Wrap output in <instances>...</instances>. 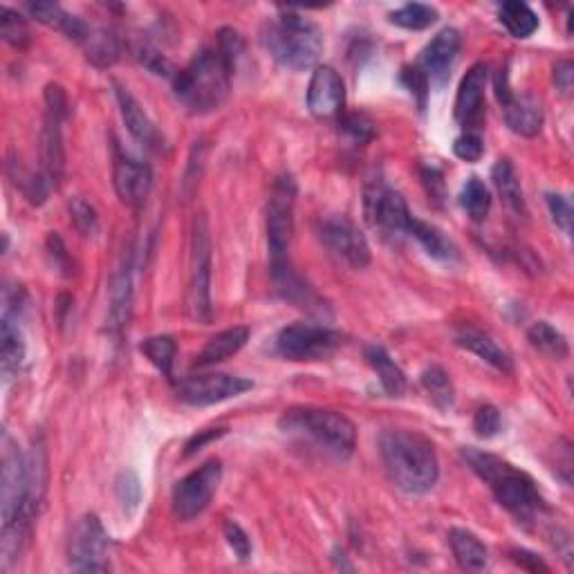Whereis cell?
<instances>
[{
  "label": "cell",
  "instance_id": "obj_1",
  "mask_svg": "<svg viewBox=\"0 0 574 574\" xmlns=\"http://www.w3.org/2000/svg\"><path fill=\"white\" fill-rule=\"evenodd\" d=\"M379 453L391 483L406 494H427L438 483L440 465L435 447L424 435L406 429L384 431Z\"/></svg>",
  "mask_w": 574,
  "mask_h": 574
},
{
  "label": "cell",
  "instance_id": "obj_2",
  "mask_svg": "<svg viewBox=\"0 0 574 574\" xmlns=\"http://www.w3.org/2000/svg\"><path fill=\"white\" fill-rule=\"evenodd\" d=\"M234 70L236 61H231L218 45L202 48L187 66L175 72V97L191 115L214 113L225 104Z\"/></svg>",
  "mask_w": 574,
  "mask_h": 574
},
{
  "label": "cell",
  "instance_id": "obj_3",
  "mask_svg": "<svg viewBox=\"0 0 574 574\" xmlns=\"http://www.w3.org/2000/svg\"><path fill=\"white\" fill-rule=\"evenodd\" d=\"M462 456H465L471 471L489 485L496 501L501 503L518 523L530 525L541 516L545 509L543 496L525 471L509 465L507 460L494 456V453H485L478 449H465Z\"/></svg>",
  "mask_w": 574,
  "mask_h": 574
},
{
  "label": "cell",
  "instance_id": "obj_4",
  "mask_svg": "<svg viewBox=\"0 0 574 574\" xmlns=\"http://www.w3.org/2000/svg\"><path fill=\"white\" fill-rule=\"evenodd\" d=\"M263 45L283 68L301 72L317 66L323 52V34L310 18L283 12L265 25Z\"/></svg>",
  "mask_w": 574,
  "mask_h": 574
},
{
  "label": "cell",
  "instance_id": "obj_5",
  "mask_svg": "<svg viewBox=\"0 0 574 574\" xmlns=\"http://www.w3.org/2000/svg\"><path fill=\"white\" fill-rule=\"evenodd\" d=\"M281 431L292 438L305 440L319 451L337 460H346L353 456L357 431L344 413L328 409H290L281 418Z\"/></svg>",
  "mask_w": 574,
  "mask_h": 574
},
{
  "label": "cell",
  "instance_id": "obj_6",
  "mask_svg": "<svg viewBox=\"0 0 574 574\" xmlns=\"http://www.w3.org/2000/svg\"><path fill=\"white\" fill-rule=\"evenodd\" d=\"M189 308L198 323L207 326L211 321V236L205 216H198L193 222Z\"/></svg>",
  "mask_w": 574,
  "mask_h": 574
},
{
  "label": "cell",
  "instance_id": "obj_7",
  "mask_svg": "<svg viewBox=\"0 0 574 574\" xmlns=\"http://www.w3.org/2000/svg\"><path fill=\"white\" fill-rule=\"evenodd\" d=\"M337 330L314 323H294L283 328L274 339V348L287 361H319L341 346Z\"/></svg>",
  "mask_w": 574,
  "mask_h": 574
},
{
  "label": "cell",
  "instance_id": "obj_8",
  "mask_svg": "<svg viewBox=\"0 0 574 574\" xmlns=\"http://www.w3.org/2000/svg\"><path fill=\"white\" fill-rule=\"evenodd\" d=\"M110 536L97 514L81 516L70 534L68 561L74 572H108L110 570Z\"/></svg>",
  "mask_w": 574,
  "mask_h": 574
},
{
  "label": "cell",
  "instance_id": "obj_9",
  "mask_svg": "<svg viewBox=\"0 0 574 574\" xmlns=\"http://www.w3.org/2000/svg\"><path fill=\"white\" fill-rule=\"evenodd\" d=\"M222 480L220 460H207L173 487V514L178 521L189 523L209 507Z\"/></svg>",
  "mask_w": 574,
  "mask_h": 574
},
{
  "label": "cell",
  "instance_id": "obj_10",
  "mask_svg": "<svg viewBox=\"0 0 574 574\" xmlns=\"http://www.w3.org/2000/svg\"><path fill=\"white\" fill-rule=\"evenodd\" d=\"M294 200L296 182L292 175L276 178L270 205H267V247H270L272 263L287 258V249H290L294 236Z\"/></svg>",
  "mask_w": 574,
  "mask_h": 574
},
{
  "label": "cell",
  "instance_id": "obj_11",
  "mask_svg": "<svg viewBox=\"0 0 574 574\" xmlns=\"http://www.w3.org/2000/svg\"><path fill=\"white\" fill-rule=\"evenodd\" d=\"M364 211L370 225L388 236L409 234L411 211L402 193L388 187L382 180L370 182L364 191Z\"/></svg>",
  "mask_w": 574,
  "mask_h": 574
},
{
  "label": "cell",
  "instance_id": "obj_12",
  "mask_svg": "<svg viewBox=\"0 0 574 574\" xmlns=\"http://www.w3.org/2000/svg\"><path fill=\"white\" fill-rule=\"evenodd\" d=\"M319 238L332 256L353 267L364 270L370 263V247L366 236L346 216H330L319 222Z\"/></svg>",
  "mask_w": 574,
  "mask_h": 574
},
{
  "label": "cell",
  "instance_id": "obj_13",
  "mask_svg": "<svg viewBox=\"0 0 574 574\" xmlns=\"http://www.w3.org/2000/svg\"><path fill=\"white\" fill-rule=\"evenodd\" d=\"M496 88V99L503 108L505 122L512 128L516 135L521 137H536L543 128V106L541 101L536 99L530 92L525 95H516V92L509 88V74L507 68H501L496 74L494 81Z\"/></svg>",
  "mask_w": 574,
  "mask_h": 574
},
{
  "label": "cell",
  "instance_id": "obj_14",
  "mask_svg": "<svg viewBox=\"0 0 574 574\" xmlns=\"http://www.w3.org/2000/svg\"><path fill=\"white\" fill-rule=\"evenodd\" d=\"M254 384L245 377L225 375V373H209L184 379L178 386V397L182 402L191 406H211L227 402L231 397H238L247 391H252Z\"/></svg>",
  "mask_w": 574,
  "mask_h": 574
},
{
  "label": "cell",
  "instance_id": "obj_15",
  "mask_svg": "<svg viewBox=\"0 0 574 574\" xmlns=\"http://www.w3.org/2000/svg\"><path fill=\"white\" fill-rule=\"evenodd\" d=\"M487 66L476 63L467 70L460 81L456 95V119L465 128V133H478L485 119V88H487Z\"/></svg>",
  "mask_w": 574,
  "mask_h": 574
},
{
  "label": "cell",
  "instance_id": "obj_16",
  "mask_svg": "<svg viewBox=\"0 0 574 574\" xmlns=\"http://www.w3.org/2000/svg\"><path fill=\"white\" fill-rule=\"evenodd\" d=\"M346 104V86L339 72L330 66H317L308 86V108L317 119L341 115Z\"/></svg>",
  "mask_w": 574,
  "mask_h": 574
},
{
  "label": "cell",
  "instance_id": "obj_17",
  "mask_svg": "<svg viewBox=\"0 0 574 574\" xmlns=\"http://www.w3.org/2000/svg\"><path fill=\"white\" fill-rule=\"evenodd\" d=\"M113 182L119 200H122L126 207L137 209L144 205L148 193L153 189V171L148 164L117 151Z\"/></svg>",
  "mask_w": 574,
  "mask_h": 574
},
{
  "label": "cell",
  "instance_id": "obj_18",
  "mask_svg": "<svg viewBox=\"0 0 574 574\" xmlns=\"http://www.w3.org/2000/svg\"><path fill=\"white\" fill-rule=\"evenodd\" d=\"M460 32L453 30V27H447L433 36V39L427 43V48L422 50L420 59H418V68L424 74V77L442 86L447 81L449 72L456 63L458 54H460Z\"/></svg>",
  "mask_w": 574,
  "mask_h": 574
},
{
  "label": "cell",
  "instance_id": "obj_19",
  "mask_svg": "<svg viewBox=\"0 0 574 574\" xmlns=\"http://www.w3.org/2000/svg\"><path fill=\"white\" fill-rule=\"evenodd\" d=\"M45 492H48V451H45L43 440H34L30 451L25 453V507L23 521L34 525L39 516Z\"/></svg>",
  "mask_w": 574,
  "mask_h": 574
},
{
  "label": "cell",
  "instance_id": "obj_20",
  "mask_svg": "<svg viewBox=\"0 0 574 574\" xmlns=\"http://www.w3.org/2000/svg\"><path fill=\"white\" fill-rule=\"evenodd\" d=\"M115 97H117L119 110H122V117H124V124L128 128V133H131L135 140L146 148H160L162 135L155 128V124L151 122V117L144 113L140 101H137L131 92H128V88L119 86V83H115Z\"/></svg>",
  "mask_w": 574,
  "mask_h": 574
},
{
  "label": "cell",
  "instance_id": "obj_21",
  "mask_svg": "<svg viewBox=\"0 0 574 574\" xmlns=\"http://www.w3.org/2000/svg\"><path fill=\"white\" fill-rule=\"evenodd\" d=\"M133 310V279H131V265H122L115 272L113 281H110L108 292V330L115 337L122 335L126 330L128 321H131Z\"/></svg>",
  "mask_w": 574,
  "mask_h": 574
},
{
  "label": "cell",
  "instance_id": "obj_22",
  "mask_svg": "<svg viewBox=\"0 0 574 574\" xmlns=\"http://www.w3.org/2000/svg\"><path fill=\"white\" fill-rule=\"evenodd\" d=\"M63 122L57 117L45 113L43 131H41V164L45 178L50 180L54 189L61 184L63 171H66V153H63Z\"/></svg>",
  "mask_w": 574,
  "mask_h": 574
},
{
  "label": "cell",
  "instance_id": "obj_23",
  "mask_svg": "<svg viewBox=\"0 0 574 574\" xmlns=\"http://www.w3.org/2000/svg\"><path fill=\"white\" fill-rule=\"evenodd\" d=\"M249 332L247 326H234V328H227L218 332V335L211 337L205 348L200 350L196 355V364L198 368H209V366H216L220 361H227L229 357H234L236 353L245 348V344L249 341Z\"/></svg>",
  "mask_w": 574,
  "mask_h": 574
},
{
  "label": "cell",
  "instance_id": "obj_24",
  "mask_svg": "<svg viewBox=\"0 0 574 574\" xmlns=\"http://www.w3.org/2000/svg\"><path fill=\"white\" fill-rule=\"evenodd\" d=\"M25 9L30 12L32 18H36V21L52 27V30L63 32L74 43H81L90 27L86 21H81L79 16L68 14L66 9L57 3H30Z\"/></svg>",
  "mask_w": 574,
  "mask_h": 574
},
{
  "label": "cell",
  "instance_id": "obj_25",
  "mask_svg": "<svg viewBox=\"0 0 574 574\" xmlns=\"http://www.w3.org/2000/svg\"><path fill=\"white\" fill-rule=\"evenodd\" d=\"M456 344L460 348L469 350V353H474L483 361H487V364L494 366L496 370H503V373H509V370H512V357H509L492 337L485 335V332L474 330V328H462L456 332Z\"/></svg>",
  "mask_w": 574,
  "mask_h": 574
},
{
  "label": "cell",
  "instance_id": "obj_26",
  "mask_svg": "<svg viewBox=\"0 0 574 574\" xmlns=\"http://www.w3.org/2000/svg\"><path fill=\"white\" fill-rule=\"evenodd\" d=\"M81 48L86 52V59L97 68H110L115 66L119 59V52H122V45H119V39L115 32L106 30V27H95L90 25L86 36L81 39Z\"/></svg>",
  "mask_w": 574,
  "mask_h": 574
},
{
  "label": "cell",
  "instance_id": "obj_27",
  "mask_svg": "<svg viewBox=\"0 0 574 574\" xmlns=\"http://www.w3.org/2000/svg\"><path fill=\"white\" fill-rule=\"evenodd\" d=\"M272 281H274L276 292H279L285 301L299 305V308H310L312 301H317L314 292L308 285H305L301 276L296 274L290 258L272 263Z\"/></svg>",
  "mask_w": 574,
  "mask_h": 574
},
{
  "label": "cell",
  "instance_id": "obj_28",
  "mask_svg": "<svg viewBox=\"0 0 574 574\" xmlns=\"http://www.w3.org/2000/svg\"><path fill=\"white\" fill-rule=\"evenodd\" d=\"M449 543H451L453 557H456L458 566L462 570L480 572L487 568V561H489L487 548L474 532L453 527V530L449 532Z\"/></svg>",
  "mask_w": 574,
  "mask_h": 574
},
{
  "label": "cell",
  "instance_id": "obj_29",
  "mask_svg": "<svg viewBox=\"0 0 574 574\" xmlns=\"http://www.w3.org/2000/svg\"><path fill=\"white\" fill-rule=\"evenodd\" d=\"M25 359V341L23 332L18 328L12 314H3V323H0V366H3V375L9 379L18 373Z\"/></svg>",
  "mask_w": 574,
  "mask_h": 574
},
{
  "label": "cell",
  "instance_id": "obj_30",
  "mask_svg": "<svg viewBox=\"0 0 574 574\" xmlns=\"http://www.w3.org/2000/svg\"><path fill=\"white\" fill-rule=\"evenodd\" d=\"M366 359L377 373L379 384H382L384 391L391 397H402L406 391V375L404 370L395 364V359L388 355L382 346H370L366 350Z\"/></svg>",
  "mask_w": 574,
  "mask_h": 574
},
{
  "label": "cell",
  "instance_id": "obj_31",
  "mask_svg": "<svg viewBox=\"0 0 574 574\" xmlns=\"http://www.w3.org/2000/svg\"><path fill=\"white\" fill-rule=\"evenodd\" d=\"M492 180L494 187L498 191V196L505 202V207L512 211L516 216L525 214V196H523V187L521 180L514 171V166L509 160H498L492 169Z\"/></svg>",
  "mask_w": 574,
  "mask_h": 574
},
{
  "label": "cell",
  "instance_id": "obj_32",
  "mask_svg": "<svg viewBox=\"0 0 574 574\" xmlns=\"http://www.w3.org/2000/svg\"><path fill=\"white\" fill-rule=\"evenodd\" d=\"M498 21L514 39H530L539 30V16L530 5L518 3V0H507L498 7Z\"/></svg>",
  "mask_w": 574,
  "mask_h": 574
},
{
  "label": "cell",
  "instance_id": "obj_33",
  "mask_svg": "<svg viewBox=\"0 0 574 574\" xmlns=\"http://www.w3.org/2000/svg\"><path fill=\"white\" fill-rule=\"evenodd\" d=\"M409 236L418 240L424 247V252L433 258H438V261H453V258H456V247H453L451 240L444 236L438 227L431 225V222L411 218Z\"/></svg>",
  "mask_w": 574,
  "mask_h": 574
},
{
  "label": "cell",
  "instance_id": "obj_34",
  "mask_svg": "<svg viewBox=\"0 0 574 574\" xmlns=\"http://www.w3.org/2000/svg\"><path fill=\"white\" fill-rule=\"evenodd\" d=\"M7 173L18 189L23 191V196L32 202V205H43L48 200V193L54 189L50 180L45 178V173H34L23 169L18 162H7Z\"/></svg>",
  "mask_w": 574,
  "mask_h": 574
},
{
  "label": "cell",
  "instance_id": "obj_35",
  "mask_svg": "<svg viewBox=\"0 0 574 574\" xmlns=\"http://www.w3.org/2000/svg\"><path fill=\"white\" fill-rule=\"evenodd\" d=\"M527 339H530V344L539 350V353L552 359H566L570 353L568 339L548 321L532 323V328L527 330Z\"/></svg>",
  "mask_w": 574,
  "mask_h": 574
},
{
  "label": "cell",
  "instance_id": "obj_36",
  "mask_svg": "<svg viewBox=\"0 0 574 574\" xmlns=\"http://www.w3.org/2000/svg\"><path fill=\"white\" fill-rule=\"evenodd\" d=\"M422 388L431 397V402L438 406V409H451L453 402H456V391H453V384L447 375V370L440 366H431L422 373L420 377Z\"/></svg>",
  "mask_w": 574,
  "mask_h": 574
},
{
  "label": "cell",
  "instance_id": "obj_37",
  "mask_svg": "<svg viewBox=\"0 0 574 574\" xmlns=\"http://www.w3.org/2000/svg\"><path fill=\"white\" fill-rule=\"evenodd\" d=\"M460 207L474 222H483L492 209V193L480 178H469L460 191Z\"/></svg>",
  "mask_w": 574,
  "mask_h": 574
},
{
  "label": "cell",
  "instance_id": "obj_38",
  "mask_svg": "<svg viewBox=\"0 0 574 574\" xmlns=\"http://www.w3.org/2000/svg\"><path fill=\"white\" fill-rule=\"evenodd\" d=\"M391 23L402 27V30H411V32H422L431 27L435 21H438V9L424 3H409L395 12L388 14Z\"/></svg>",
  "mask_w": 574,
  "mask_h": 574
},
{
  "label": "cell",
  "instance_id": "obj_39",
  "mask_svg": "<svg viewBox=\"0 0 574 574\" xmlns=\"http://www.w3.org/2000/svg\"><path fill=\"white\" fill-rule=\"evenodd\" d=\"M140 350L146 355V359L151 361V364L157 370H160L162 375L171 377L173 364H175V355H178V346H175L173 337H169V335L151 337V339L144 341Z\"/></svg>",
  "mask_w": 574,
  "mask_h": 574
},
{
  "label": "cell",
  "instance_id": "obj_40",
  "mask_svg": "<svg viewBox=\"0 0 574 574\" xmlns=\"http://www.w3.org/2000/svg\"><path fill=\"white\" fill-rule=\"evenodd\" d=\"M0 36L16 50H23L30 43V30H27L25 18L9 7L0 9Z\"/></svg>",
  "mask_w": 574,
  "mask_h": 574
},
{
  "label": "cell",
  "instance_id": "obj_41",
  "mask_svg": "<svg viewBox=\"0 0 574 574\" xmlns=\"http://www.w3.org/2000/svg\"><path fill=\"white\" fill-rule=\"evenodd\" d=\"M115 494L126 514H133L142 503V485L133 469H124L115 480Z\"/></svg>",
  "mask_w": 574,
  "mask_h": 574
},
{
  "label": "cell",
  "instance_id": "obj_42",
  "mask_svg": "<svg viewBox=\"0 0 574 574\" xmlns=\"http://www.w3.org/2000/svg\"><path fill=\"white\" fill-rule=\"evenodd\" d=\"M133 57L142 63L146 70H151L153 74H162V77H175V70L171 66V61L164 57V54L153 48L151 43L146 41H137L131 45Z\"/></svg>",
  "mask_w": 574,
  "mask_h": 574
},
{
  "label": "cell",
  "instance_id": "obj_43",
  "mask_svg": "<svg viewBox=\"0 0 574 574\" xmlns=\"http://www.w3.org/2000/svg\"><path fill=\"white\" fill-rule=\"evenodd\" d=\"M68 209H70L72 225H74V229L79 231L81 236H95L97 234V231H99V216H97L95 207H92L88 200L72 198Z\"/></svg>",
  "mask_w": 574,
  "mask_h": 574
},
{
  "label": "cell",
  "instance_id": "obj_44",
  "mask_svg": "<svg viewBox=\"0 0 574 574\" xmlns=\"http://www.w3.org/2000/svg\"><path fill=\"white\" fill-rule=\"evenodd\" d=\"M341 133H344L348 140H353L355 144H368L375 137V124L370 122L366 115H344L341 117Z\"/></svg>",
  "mask_w": 574,
  "mask_h": 574
},
{
  "label": "cell",
  "instance_id": "obj_45",
  "mask_svg": "<svg viewBox=\"0 0 574 574\" xmlns=\"http://www.w3.org/2000/svg\"><path fill=\"white\" fill-rule=\"evenodd\" d=\"M501 413H498L496 406L492 404H485V406H480V409L476 411L474 415V431L478 438H494V435L501 431Z\"/></svg>",
  "mask_w": 574,
  "mask_h": 574
},
{
  "label": "cell",
  "instance_id": "obj_46",
  "mask_svg": "<svg viewBox=\"0 0 574 574\" xmlns=\"http://www.w3.org/2000/svg\"><path fill=\"white\" fill-rule=\"evenodd\" d=\"M222 532H225L229 548L234 550V554L240 561H247L249 557H252V541H249V536L243 527L234 521H225V525H222Z\"/></svg>",
  "mask_w": 574,
  "mask_h": 574
},
{
  "label": "cell",
  "instance_id": "obj_47",
  "mask_svg": "<svg viewBox=\"0 0 574 574\" xmlns=\"http://www.w3.org/2000/svg\"><path fill=\"white\" fill-rule=\"evenodd\" d=\"M545 200H548V209L552 214V220L557 222V227H561L563 234L570 236L572 234V205H570V200L559 196V193H548Z\"/></svg>",
  "mask_w": 574,
  "mask_h": 574
},
{
  "label": "cell",
  "instance_id": "obj_48",
  "mask_svg": "<svg viewBox=\"0 0 574 574\" xmlns=\"http://www.w3.org/2000/svg\"><path fill=\"white\" fill-rule=\"evenodd\" d=\"M45 106H48V115L66 122L70 115V101L66 90H63L59 83H48L45 86Z\"/></svg>",
  "mask_w": 574,
  "mask_h": 574
},
{
  "label": "cell",
  "instance_id": "obj_49",
  "mask_svg": "<svg viewBox=\"0 0 574 574\" xmlns=\"http://www.w3.org/2000/svg\"><path fill=\"white\" fill-rule=\"evenodd\" d=\"M453 153L465 162H478L485 153L483 137L478 133H462L456 142H453Z\"/></svg>",
  "mask_w": 574,
  "mask_h": 574
},
{
  "label": "cell",
  "instance_id": "obj_50",
  "mask_svg": "<svg viewBox=\"0 0 574 574\" xmlns=\"http://www.w3.org/2000/svg\"><path fill=\"white\" fill-rule=\"evenodd\" d=\"M48 256H50V263L52 267H57V270L63 274V276H70L74 272V263H72V258L68 254V249H66V243H63L61 236L59 234H50L48 236Z\"/></svg>",
  "mask_w": 574,
  "mask_h": 574
},
{
  "label": "cell",
  "instance_id": "obj_51",
  "mask_svg": "<svg viewBox=\"0 0 574 574\" xmlns=\"http://www.w3.org/2000/svg\"><path fill=\"white\" fill-rule=\"evenodd\" d=\"M402 81H404V86L409 88L411 95L418 99V106L424 108V104H427V95H429V79L424 77V74L420 72V68L415 66V68H404L402 72Z\"/></svg>",
  "mask_w": 574,
  "mask_h": 574
},
{
  "label": "cell",
  "instance_id": "obj_52",
  "mask_svg": "<svg viewBox=\"0 0 574 574\" xmlns=\"http://www.w3.org/2000/svg\"><path fill=\"white\" fill-rule=\"evenodd\" d=\"M509 557H512V561L516 563L518 568H523L527 572H550V568L545 566L543 559L536 557V554L530 550L514 548V550H509Z\"/></svg>",
  "mask_w": 574,
  "mask_h": 574
},
{
  "label": "cell",
  "instance_id": "obj_53",
  "mask_svg": "<svg viewBox=\"0 0 574 574\" xmlns=\"http://www.w3.org/2000/svg\"><path fill=\"white\" fill-rule=\"evenodd\" d=\"M422 182H424V187H427V193L435 202H440L444 198V180H442V173L435 169V166H424Z\"/></svg>",
  "mask_w": 574,
  "mask_h": 574
},
{
  "label": "cell",
  "instance_id": "obj_54",
  "mask_svg": "<svg viewBox=\"0 0 574 574\" xmlns=\"http://www.w3.org/2000/svg\"><path fill=\"white\" fill-rule=\"evenodd\" d=\"M552 79H554V86H557L559 92L563 95H568L572 90V81H574V66L570 61H557V66H554L552 72Z\"/></svg>",
  "mask_w": 574,
  "mask_h": 574
},
{
  "label": "cell",
  "instance_id": "obj_55",
  "mask_svg": "<svg viewBox=\"0 0 574 574\" xmlns=\"http://www.w3.org/2000/svg\"><path fill=\"white\" fill-rule=\"evenodd\" d=\"M222 433H225V429H207V431H200L198 435H193V438L187 442V451H184V456H193V453L200 451L207 442L218 440Z\"/></svg>",
  "mask_w": 574,
  "mask_h": 574
}]
</instances>
